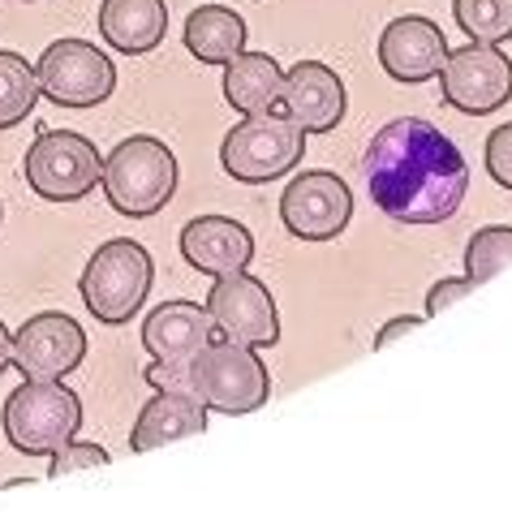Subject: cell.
Returning <instances> with one entry per match:
<instances>
[{
    "label": "cell",
    "instance_id": "1",
    "mask_svg": "<svg viewBox=\"0 0 512 512\" xmlns=\"http://www.w3.org/2000/svg\"><path fill=\"white\" fill-rule=\"evenodd\" d=\"M366 194L392 224L435 229L461 211L469 194V164L439 125L396 117L379 125L362 155Z\"/></svg>",
    "mask_w": 512,
    "mask_h": 512
},
{
    "label": "cell",
    "instance_id": "2",
    "mask_svg": "<svg viewBox=\"0 0 512 512\" xmlns=\"http://www.w3.org/2000/svg\"><path fill=\"white\" fill-rule=\"evenodd\" d=\"M99 186H104L112 211H121L125 220H147L173 203L181 186V168L177 155L168 151V142L151 134H134L112 147Z\"/></svg>",
    "mask_w": 512,
    "mask_h": 512
},
{
    "label": "cell",
    "instance_id": "3",
    "mask_svg": "<svg viewBox=\"0 0 512 512\" xmlns=\"http://www.w3.org/2000/svg\"><path fill=\"white\" fill-rule=\"evenodd\" d=\"M186 371V396L224 418L254 414L272 396V375H267L263 358L246 345H233V340H211L203 353L186 358Z\"/></svg>",
    "mask_w": 512,
    "mask_h": 512
},
{
    "label": "cell",
    "instance_id": "4",
    "mask_svg": "<svg viewBox=\"0 0 512 512\" xmlns=\"http://www.w3.org/2000/svg\"><path fill=\"white\" fill-rule=\"evenodd\" d=\"M151 284H155L151 250L130 237H117V241H104L87 259L78 276V293L95 323L121 327L142 310V302L151 297Z\"/></svg>",
    "mask_w": 512,
    "mask_h": 512
},
{
    "label": "cell",
    "instance_id": "5",
    "mask_svg": "<svg viewBox=\"0 0 512 512\" xmlns=\"http://www.w3.org/2000/svg\"><path fill=\"white\" fill-rule=\"evenodd\" d=\"M302 155H306V130L276 108L246 112L220 142L224 173L241 181V186H272V181L293 173Z\"/></svg>",
    "mask_w": 512,
    "mask_h": 512
},
{
    "label": "cell",
    "instance_id": "6",
    "mask_svg": "<svg viewBox=\"0 0 512 512\" xmlns=\"http://www.w3.org/2000/svg\"><path fill=\"white\" fill-rule=\"evenodd\" d=\"M0 426H5L9 448H18L22 457H52L56 448L78 439L82 401L61 379H26L5 396Z\"/></svg>",
    "mask_w": 512,
    "mask_h": 512
},
{
    "label": "cell",
    "instance_id": "7",
    "mask_svg": "<svg viewBox=\"0 0 512 512\" xmlns=\"http://www.w3.org/2000/svg\"><path fill=\"white\" fill-rule=\"evenodd\" d=\"M104 177V155L78 130H44L26 151V186L48 203H78Z\"/></svg>",
    "mask_w": 512,
    "mask_h": 512
},
{
    "label": "cell",
    "instance_id": "8",
    "mask_svg": "<svg viewBox=\"0 0 512 512\" xmlns=\"http://www.w3.org/2000/svg\"><path fill=\"white\" fill-rule=\"evenodd\" d=\"M39 95L56 108H95L117 91V65L87 39H56L35 65Z\"/></svg>",
    "mask_w": 512,
    "mask_h": 512
},
{
    "label": "cell",
    "instance_id": "9",
    "mask_svg": "<svg viewBox=\"0 0 512 512\" xmlns=\"http://www.w3.org/2000/svg\"><path fill=\"white\" fill-rule=\"evenodd\" d=\"M207 315L216 327V340H233L246 349H272L280 340V315L263 280L250 272L216 276L207 293Z\"/></svg>",
    "mask_w": 512,
    "mask_h": 512
},
{
    "label": "cell",
    "instance_id": "10",
    "mask_svg": "<svg viewBox=\"0 0 512 512\" xmlns=\"http://www.w3.org/2000/svg\"><path fill=\"white\" fill-rule=\"evenodd\" d=\"M444 104L465 112V117H491L512 99V61L500 52V44H474L448 52L439 69Z\"/></svg>",
    "mask_w": 512,
    "mask_h": 512
},
{
    "label": "cell",
    "instance_id": "11",
    "mask_svg": "<svg viewBox=\"0 0 512 512\" xmlns=\"http://www.w3.org/2000/svg\"><path fill=\"white\" fill-rule=\"evenodd\" d=\"M280 220L297 241H332L353 220V190L340 173L310 168L297 173L280 194Z\"/></svg>",
    "mask_w": 512,
    "mask_h": 512
},
{
    "label": "cell",
    "instance_id": "12",
    "mask_svg": "<svg viewBox=\"0 0 512 512\" xmlns=\"http://www.w3.org/2000/svg\"><path fill=\"white\" fill-rule=\"evenodd\" d=\"M82 362H87V332L65 310H44L13 336V366L22 379H65Z\"/></svg>",
    "mask_w": 512,
    "mask_h": 512
},
{
    "label": "cell",
    "instance_id": "13",
    "mask_svg": "<svg viewBox=\"0 0 512 512\" xmlns=\"http://www.w3.org/2000/svg\"><path fill=\"white\" fill-rule=\"evenodd\" d=\"M444 61H448V39L431 18L405 13V18L383 26L379 65L392 82H401V87H422V82L439 78Z\"/></svg>",
    "mask_w": 512,
    "mask_h": 512
},
{
    "label": "cell",
    "instance_id": "14",
    "mask_svg": "<svg viewBox=\"0 0 512 512\" xmlns=\"http://www.w3.org/2000/svg\"><path fill=\"white\" fill-rule=\"evenodd\" d=\"M284 117L297 121L306 134H332L345 121L349 95L345 82L332 65L323 61H297L293 69H284V87H280V104Z\"/></svg>",
    "mask_w": 512,
    "mask_h": 512
},
{
    "label": "cell",
    "instance_id": "15",
    "mask_svg": "<svg viewBox=\"0 0 512 512\" xmlns=\"http://www.w3.org/2000/svg\"><path fill=\"white\" fill-rule=\"evenodd\" d=\"M181 259L203 276H229L246 272L254 263V237L241 220L229 216H194L181 229Z\"/></svg>",
    "mask_w": 512,
    "mask_h": 512
},
{
    "label": "cell",
    "instance_id": "16",
    "mask_svg": "<svg viewBox=\"0 0 512 512\" xmlns=\"http://www.w3.org/2000/svg\"><path fill=\"white\" fill-rule=\"evenodd\" d=\"M211 340H216V327H211L207 306L198 302H160L142 319V349L155 362H186Z\"/></svg>",
    "mask_w": 512,
    "mask_h": 512
},
{
    "label": "cell",
    "instance_id": "17",
    "mask_svg": "<svg viewBox=\"0 0 512 512\" xmlns=\"http://www.w3.org/2000/svg\"><path fill=\"white\" fill-rule=\"evenodd\" d=\"M99 35L121 56H147L168 35L164 0H104L99 5Z\"/></svg>",
    "mask_w": 512,
    "mask_h": 512
},
{
    "label": "cell",
    "instance_id": "18",
    "mask_svg": "<svg viewBox=\"0 0 512 512\" xmlns=\"http://www.w3.org/2000/svg\"><path fill=\"white\" fill-rule=\"evenodd\" d=\"M207 431V409L194 401V396H181V392H155L142 414L134 418V431H130V448L134 452H155L164 444H177V439H190V435H203Z\"/></svg>",
    "mask_w": 512,
    "mask_h": 512
},
{
    "label": "cell",
    "instance_id": "19",
    "mask_svg": "<svg viewBox=\"0 0 512 512\" xmlns=\"http://www.w3.org/2000/svg\"><path fill=\"white\" fill-rule=\"evenodd\" d=\"M280 87H284V69L276 65V56L267 52H241L224 65V104L246 112H267L280 104Z\"/></svg>",
    "mask_w": 512,
    "mask_h": 512
},
{
    "label": "cell",
    "instance_id": "20",
    "mask_svg": "<svg viewBox=\"0 0 512 512\" xmlns=\"http://www.w3.org/2000/svg\"><path fill=\"white\" fill-rule=\"evenodd\" d=\"M246 22H241V13L224 9V5H198L190 18H186V48L194 61L203 65H229L233 56L246 52Z\"/></svg>",
    "mask_w": 512,
    "mask_h": 512
},
{
    "label": "cell",
    "instance_id": "21",
    "mask_svg": "<svg viewBox=\"0 0 512 512\" xmlns=\"http://www.w3.org/2000/svg\"><path fill=\"white\" fill-rule=\"evenodd\" d=\"M39 99V78L35 65H26V56L0 48V130H13L31 117Z\"/></svg>",
    "mask_w": 512,
    "mask_h": 512
},
{
    "label": "cell",
    "instance_id": "22",
    "mask_svg": "<svg viewBox=\"0 0 512 512\" xmlns=\"http://www.w3.org/2000/svg\"><path fill=\"white\" fill-rule=\"evenodd\" d=\"M452 22L474 44H508L512 39V0H452Z\"/></svg>",
    "mask_w": 512,
    "mask_h": 512
},
{
    "label": "cell",
    "instance_id": "23",
    "mask_svg": "<svg viewBox=\"0 0 512 512\" xmlns=\"http://www.w3.org/2000/svg\"><path fill=\"white\" fill-rule=\"evenodd\" d=\"M512 263V229L508 224H487L469 237L465 246V276L474 284H487L491 276H500Z\"/></svg>",
    "mask_w": 512,
    "mask_h": 512
},
{
    "label": "cell",
    "instance_id": "24",
    "mask_svg": "<svg viewBox=\"0 0 512 512\" xmlns=\"http://www.w3.org/2000/svg\"><path fill=\"white\" fill-rule=\"evenodd\" d=\"M48 474L52 478H65V474H82V469H104L108 465V452L99 444H82V439H69L65 448H56L48 457Z\"/></svg>",
    "mask_w": 512,
    "mask_h": 512
},
{
    "label": "cell",
    "instance_id": "25",
    "mask_svg": "<svg viewBox=\"0 0 512 512\" xmlns=\"http://www.w3.org/2000/svg\"><path fill=\"white\" fill-rule=\"evenodd\" d=\"M482 160H487V173H491L495 186L512 190V121L508 125H495V130L487 134Z\"/></svg>",
    "mask_w": 512,
    "mask_h": 512
},
{
    "label": "cell",
    "instance_id": "26",
    "mask_svg": "<svg viewBox=\"0 0 512 512\" xmlns=\"http://www.w3.org/2000/svg\"><path fill=\"white\" fill-rule=\"evenodd\" d=\"M478 284L469 280V276H448V280H435L431 284V293H426V315H444L448 306H457V302H465L469 293H474Z\"/></svg>",
    "mask_w": 512,
    "mask_h": 512
},
{
    "label": "cell",
    "instance_id": "27",
    "mask_svg": "<svg viewBox=\"0 0 512 512\" xmlns=\"http://www.w3.org/2000/svg\"><path fill=\"white\" fill-rule=\"evenodd\" d=\"M422 327V319L418 315H401V319H388L379 327V336H375V349H388L396 336H409V332H418Z\"/></svg>",
    "mask_w": 512,
    "mask_h": 512
},
{
    "label": "cell",
    "instance_id": "28",
    "mask_svg": "<svg viewBox=\"0 0 512 512\" xmlns=\"http://www.w3.org/2000/svg\"><path fill=\"white\" fill-rule=\"evenodd\" d=\"M9 366H13V332L0 323V375H5Z\"/></svg>",
    "mask_w": 512,
    "mask_h": 512
}]
</instances>
